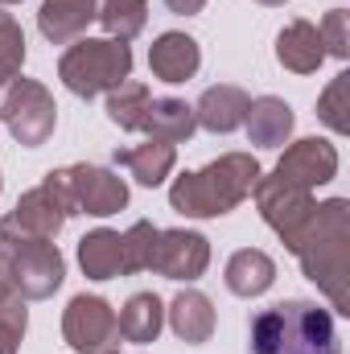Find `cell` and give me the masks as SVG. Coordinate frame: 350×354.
<instances>
[{
	"label": "cell",
	"mask_w": 350,
	"mask_h": 354,
	"mask_svg": "<svg viewBox=\"0 0 350 354\" xmlns=\"http://www.w3.org/2000/svg\"><path fill=\"white\" fill-rule=\"evenodd\" d=\"M288 248L297 252V260L305 268V276L334 301L338 313H350L347 297V268H350V210L342 198L313 206V214L305 218V227L288 239Z\"/></svg>",
	"instance_id": "6da1fadb"
},
{
	"label": "cell",
	"mask_w": 350,
	"mask_h": 354,
	"mask_svg": "<svg viewBox=\"0 0 350 354\" xmlns=\"http://www.w3.org/2000/svg\"><path fill=\"white\" fill-rule=\"evenodd\" d=\"M252 354H338L334 317L313 301L272 305L252 326Z\"/></svg>",
	"instance_id": "7a4b0ae2"
},
{
	"label": "cell",
	"mask_w": 350,
	"mask_h": 354,
	"mask_svg": "<svg viewBox=\"0 0 350 354\" xmlns=\"http://www.w3.org/2000/svg\"><path fill=\"white\" fill-rule=\"evenodd\" d=\"M260 181V165L243 153H231L214 165H206L202 174L177 177V185L169 189L174 210L190 214V218H210V214H227L231 206H239Z\"/></svg>",
	"instance_id": "3957f363"
},
{
	"label": "cell",
	"mask_w": 350,
	"mask_h": 354,
	"mask_svg": "<svg viewBox=\"0 0 350 354\" xmlns=\"http://www.w3.org/2000/svg\"><path fill=\"white\" fill-rule=\"evenodd\" d=\"M66 214H75V198L66 189V174H50L33 194H25L21 206L0 223V248L50 239V235H58Z\"/></svg>",
	"instance_id": "277c9868"
},
{
	"label": "cell",
	"mask_w": 350,
	"mask_h": 354,
	"mask_svg": "<svg viewBox=\"0 0 350 354\" xmlns=\"http://www.w3.org/2000/svg\"><path fill=\"white\" fill-rule=\"evenodd\" d=\"M62 83L75 95H99L107 87H120L132 71V50L124 41H79L66 58H62Z\"/></svg>",
	"instance_id": "5b68a950"
},
{
	"label": "cell",
	"mask_w": 350,
	"mask_h": 354,
	"mask_svg": "<svg viewBox=\"0 0 350 354\" xmlns=\"http://www.w3.org/2000/svg\"><path fill=\"white\" fill-rule=\"evenodd\" d=\"M0 264L12 284V292L21 297H50L62 284V256L50 239H33V243H8L0 248Z\"/></svg>",
	"instance_id": "8992f818"
},
{
	"label": "cell",
	"mask_w": 350,
	"mask_h": 354,
	"mask_svg": "<svg viewBox=\"0 0 350 354\" xmlns=\"http://www.w3.org/2000/svg\"><path fill=\"white\" fill-rule=\"evenodd\" d=\"M4 124H8V132L21 140V145H29V149H37V145H46V136L54 132V99H50V91L37 87V83H29V79H21L17 87H8V99H4Z\"/></svg>",
	"instance_id": "52a82bcc"
},
{
	"label": "cell",
	"mask_w": 350,
	"mask_h": 354,
	"mask_svg": "<svg viewBox=\"0 0 350 354\" xmlns=\"http://www.w3.org/2000/svg\"><path fill=\"white\" fill-rule=\"evenodd\" d=\"M62 330L79 354H116V346H120V322H116L111 305L99 297H75Z\"/></svg>",
	"instance_id": "ba28073f"
},
{
	"label": "cell",
	"mask_w": 350,
	"mask_h": 354,
	"mask_svg": "<svg viewBox=\"0 0 350 354\" xmlns=\"http://www.w3.org/2000/svg\"><path fill=\"white\" fill-rule=\"evenodd\" d=\"M256 198H260V210H264V223L288 243L301 227H305V218L313 214V198H309V189H301V185H293V181H284V177H268V181H256Z\"/></svg>",
	"instance_id": "9c48e42d"
},
{
	"label": "cell",
	"mask_w": 350,
	"mask_h": 354,
	"mask_svg": "<svg viewBox=\"0 0 350 354\" xmlns=\"http://www.w3.org/2000/svg\"><path fill=\"white\" fill-rule=\"evenodd\" d=\"M66 189H71V198H75L79 210L99 214V218H103V214H116V210L128 202V185L116 174L95 169V165H75V169H66Z\"/></svg>",
	"instance_id": "30bf717a"
},
{
	"label": "cell",
	"mask_w": 350,
	"mask_h": 354,
	"mask_svg": "<svg viewBox=\"0 0 350 354\" xmlns=\"http://www.w3.org/2000/svg\"><path fill=\"white\" fill-rule=\"evenodd\" d=\"M210 260V248L202 235L194 231H157V252H153V268L169 280H194L202 276V268Z\"/></svg>",
	"instance_id": "8fae6325"
},
{
	"label": "cell",
	"mask_w": 350,
	"mask_h": 354,
	"mask_svg": "<svg viewBox=\"0 0 350 354\" xmlns=\"http://www.w3.org/2000/svg\"><path fill=\"white\" fill-rule=\"evenodd\" d=\"M334 174H338V153H334V145H326V140H297V145L280 157V165H276V177H284V181H293V185H301V189L326 185Z\"/></svg>",
	"instance_id": "7c38bea8"
},
{
	"label": "cell",
	"mask_w": 350,
	"mask_h": 354,
	"mask_svg": "<svg viewBox=\"0 0 350 354\" xmlns=\"http://www.w3.org/2000/svg\"><path fill=\"white\" fill-rule=\"evenodd\" d=\"M248 107H252L248 91L223 83V87H210L202 99H198L194 120H198L202 128H210V132H235V128L248 120Z\"/></svg>",
	"instance_id": "4fadbf2b"
},
{
	"label": "cell",
	"mask_w": 350,
	"mask_h": 354,
	"mask_svg": "<svg viewBox=\"0 0 350 354\" xmlns=\"http://www.w3.org/2000/svg\"><path fill=\"white\" fill-rule=\"evenodd\" d=\"M198 62H202L198 41L185 37V33H165V37L153 46V54H149L153 75L165 79V83H185V79L198 71Z\"/></svg>",
	"instance_id": "5bb4252c"
},
{
	"label": "cell",
	"mask_w": 350,
	"mask_h": 354,
	"mask_svg": "<svg viewBox=\"0 0 350 354\" xmlns=\"http://www.w3.org/2000/svg\"><path fill=\"white\" fill-rule=\"evenodd\" d=\"M99 4L103 0H46L42 4V33L62 46L71 37H79L87 29L91 17H99Z\"/></svg>",
	"instance_id": "9a60e30c"
},
{
	"label": "cell",
	"mask_w": 350,
	"mask_h": 354,
	"mask_svg": "<svg viewBox=\"0 0 350 354\" xmlns=\"http://www.w3.org/2000/svg\"><path fill=\"white\" fill-rule=\"evenodd\" d=\"M248 136H252V145H264V149H276V145H284V136L293 132V107L284 103V99H272V95H264V99H252V107H248Z\"/></svg>",
	"instance_id": "2e32d148"
},
{
	"label": "cell",
	"mask_w": 350,
	"mask_h": 354,
	"mask_svg": "<svg viewBox=\"0 0 350 354\" xmlns=\"http://www.w3.org/2000/svg\"><path fill=\"white\" fill-rule=\"evenodd\" d=\"M276 58H280L288 71H297V75L317 71V66H322V58H326L317 29H313L309 21H293V25L276 37Z\"/></svg>",
	"instance_id": "e0dca14e"
},
{
	"label": "cell",
	"mask_w": 350,
	"mask_h": 354,
	"mask_svg": "<svg viewBox=\"0 0 350 354\" xmlns=\"http://www.w3.org/2000/svg\"><path fill=\"white\" fill-rule=\"evenodd\" d=\"M79 260L91 280H111L124 272V235L116 231H91L79 243Z\"/></svg>",
	"instance_id": "ac0fdd59"
},
{
	"label": "cell",
	"mask_w": 350,
	"mask_h": 354,
	"mask_svg": "<svg viewBox=\"0 0 350 354\" xmlns=\"http://www.w3.org/2000/svg\"><path fill=\"white\" fill-rule=\"evenodd\" d=\"M116 165H124L140 185H161L165 174L174 169V145H165V140H145V145H136V149L116 153Z\"/></svg>",
	"instance_id": "d6986e66"
},
{
	"label": "cell",
	"mask_w": 350,
	"mask_h": 354,
	"mask_svg": "<svg viewBox=\"0 0 350 354\" xmlns=\"http://www.w3.org/2000/svg\"><path fill=\"white\" fill-rule=\"evenodd\" d=\"M272 280H276V264L264 252H256V248L235 252L231 264H227V288L235 297H260Z\"/></svg>",
	"instance_id": "ffe728a7"
},
{
	"label": "cell",
	"mask_w": 350,
	"mask_h": 354,
	"mask_svg": "<svg viewBox=\"0 0 350 354\" xmlns=\"http://www.w3.org/2000/svg\"><path fill=\"white\" fill-rule=\"evenodd\" d=\"M194 107L190 103H181V99H153V107H149V115H145V132L153 136V140H165V145H177V140H185L190 132H194Z\"/></svg>",
	"instance_id": "44dd1931"
},
{
	"label": "cell",
	"mask_w": 350,
	"mask_h": 354,
	"mask_svg": "<svg viewBox=\"0 0 350 354\" xmlns=\"http://www.w3.org/2000/svg\"><path fill=\"white\" fill-rule=\"evenodd\" d=\"M169 322H174L177 338L181 342H206L210 338V330H214V309H210V301L202 297V292H181L174 301V309H169Z\"/></svg>",
	"instance_id": "7402d4cb"
},
{
	"label": "cell",
	"mask_w": 350,
	"mask_h": 354,
	"mask_svg": "<svg viewBox=\"0 0 350 354\" xmlns=\"http://www.w3.org/2000/svg\"><path fill=\"white\" fill-rule=\"evenodd\" d=\"M116 322H120V338H128V342H153L161 334V322H165L161 317V301L153 292H136Z\"/></svg>",
	"instance_id": "603a6c76"
},
{
	"label": "cell",
	"mask_w": 350,
	"mask_h": 354,
	"mask_svg": "<svg viewBox=\"0 0 350 354\" xmlns=\"http://www.w3.org/2000/svg\"><path fill=\"white\" fill-rule=\"evenodd\" d=\"M149 107H153L149 87H140V83H120V87L111 91V99H107V120L132 132V128H140V124H145Z\"/></svg>",
	"instance_id": "cb8c5ba5"
},
{
	"label": "cell",
	"mask_w": 350,
	"mask_h": 354,
	"mask_svg": "<svg viewBox=\"0 0 350 354\" xmlns=\"http://www.w3.org/2000/svg\"><path fill=\"white\" fill-rule=\"evenodd\" d=\"M99 21L107 25L111 37L128 41L145 29V0H103L99 4Z\"/></svg>",
	"instance_id": "d4e9b609"
},
{
	"label": "cell",
	"mask_w": 350,
	"mask_h": 354,
	"mask_svg": "<svg viewBox=\"0 0 350 354\" xmlns=\"http://www.w3.org/2000/svg\"><path fill=\"white\" fill-rule=\"evenodd\" d=\"M21 62H25V37H21V25H17L8 12H0V87H4L8 79H17Z\"/></svg>",
	"instance_id": "484cf974"
},
{
	"label": "cell",
	"mask_w": 350,
	"mask_h": 354,
	"mask_svg": "<svg viewBox=\"0 0 350 354\" xmlns=\"http://www.w3.org/2000/svg\"><path fill=\"white\" fill-rule=\"evenodd\" d=\"M153 252H157V227L153 223H136L124 235V272H145L153 268Z\"/></svg>",
	"instance_id": "4316f807"
},
{
	"label": "cell",
	"mask_w": 350,
	"mask_h": 354,
	"mask_svg": "<svg viewBox=\"0 0 350 354\" xmlns=\"http://www.w3.org/2000/svg\"><path fill=\"white\" fill-rule=\"evenodd\" d=\"M347 91H350V75H338L334 83H330V91L322 95V120L334 128V132H347L350 128V120H347V107H342V99H347Z\"/></svg>",
	"instance_id": "83f0119b"
},
{
	"label": "cell",
	"mask_w": 350,
	"mask_h": 354,
	"mask_svg": "<svg viewBox=\"0 0 350 354\" xmlns=\"http://www.w3.org/2000/svg\"><path fill=\"white\" fill-rule=\"evenodd\" d=\"M317 37H322V46H330L334 58H347L350 54V46H347V12L334 8V12L317 25Z\"/></svg>",
	"instance_id": "f1b7e54d"
},
{
	"label": "cell",
	"mask_w": 350,
	"mask_h": 354,
	"mask_svg": "<svg viewBox=\"0 0 350 354\" xmlns=\"http://www.w3.org/2000/svg\"><path fill=\"white\" fill-rule=\"evenodd\" d=\"M165 4H169L174 12H198V8H202L206 0H165Z\"/></svg>",
	"instance_id": "f546056e"
},
{
	"label": "cell",
	"mask_w": 350,
	"mask_h": 354,
	"mask_svg": "<svg viewBox=\"0 0 350 354\" xmlns=\"http://www.w3.org/2000/svg\"><path fill=\"white\" fill-rule=\"evenodd\" d=\"M260 4H284V0H260Z\"/></svg>",
	"instance_id": "4dcf8cb0"
},
{
	"label": "cell",
	"mask_w": 350,
	"mask_h": 354,
	"mask_svg": "<svg viewBox=\"0 0 350 354\" xmlns=\"http://www.w3.org/2000/svg\"><path fill=\"white\" fill-rule=\"evenodd\" d=\"M0 4H12V0H0Z\"/></svg>",
	"instance_id": "1f68e13d"
}]
</instances>
